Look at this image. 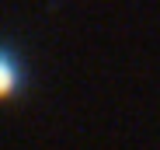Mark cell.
I'll list each match as a JSON object with an SVG mask.
<instances>
[{
  "instance_id": "6da1fadb",
  "label": "cell",
  "mask_w": 160,
  "mask_h": 150,
  "mask_svg": "<svg viewBox=\"0 0 160 150\" xmlns=\"http://www.w3.org/2000/svg\"><path fill=\"white\" fill-rule=\"evenodd\" d=\"M21 84H24V73H21L18 56L11 49H0V98H11Z\"/></svg>"
}]
</instances>
